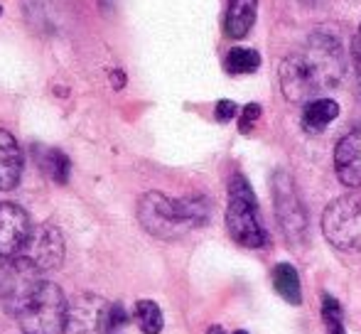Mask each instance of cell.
Listing matches in <instances>:
<instances>
[{
	"label": "cell",
	"mask_w": 361,
	"mask_h": 334,
	"mask_svg": "<svg viewBox=\"0 0 361 334\" xmlns=\"http://www.w3.org/2000/svg\"><path fill=\"white\" fill-rule=\"evenodd\" d=\"M23 150L13 133L0 128V192H13L23 177Z\"/></svg>",
	"instance_id": "cell-12"
},
{
	"label": "cell",
	"mask_w": 361,
	"mask_h": 334,
	"mask_svg": "<svg viewBox=\"0 0 361 334\" xmlns=\"http://www.w3.org/2000/svg\"><path fill=\"white\" fill-rule=\"evenodd\" d=\"M302 3H307V5H317V3H324V0H302Z\"/></svg>",
	"instance_id": "cell-24"
},
{
	"label": "cell",
	"mask_w": 361,
	"mask_h": 334,
	"mask_svg": "<svg viewBox=\"0 0 361 334\" xmlns=\"http://www.w3.org/2000/svg\"><path fill=\"white\" fill-rule=\"evenodd\" d=\"M233 334H248L246 330H238V332H233Z\"/></svg>",
	"instance_id": "cell-25"
},
{
	"label": "cell",
	"mask_w": 361,
	"mask_h": 334,
	"mask_svg": "<svg viewBox=\"0 0 361 334\" xmlns=\"http://www.w3.org/2000/svg\"><path fill=\"white\" fill-rule=\"evenodd\" d=\"M42 271L27 256H13L0 263V307L18 317L42 287Z\"/></svg>",
	"instance_id": "cell-6"
},
{
	"label": "cell",
	"mask_w": 361,
	"mask_h": 334,
	"mask_svg": "<svg viewBox=\"0 0 361 334\" xmlns=\"http://www.w3.org/2000/svg\"><path fill=\"white\" fill-rule=\"evenodd\" d=\"M207 334H226V332H224V327L214 325V327H209V332H207Z\"/></svg>",
	"instance_id": "cell-23"
},
{
	"label": "cell",
	"mask_w": 361,
	"mask_h": 334,
	"mask_svg": "<svg viewBox=\"0 0 361 334\" xmlns=\"http://www.w3.org/2000/svg\"><path fill=\"white\" fill-rule=\"evenodd\" d=\"M334 170L342 185L359 190L361 187V130L347 133L334 148Z\"/></svg>",
	"instance_id": "cell-11"
},
{
	"label": "cell",
	"mask_w": 361,
	"mask_h": 334,
	"mask_svg": "<svg viewBox=\"0 0 361 334\" xmlns=\"http://www.w3.org/2000/svg\"><path fill=\"white\" fill-rule=\"evenodd\" d=\"M111 302L94 292H81L69 300L64 334H109Z\"/></svg>",
	"instance_id": "cell-8"
},
{
	"label": "cell",
	"mask_w": 361,
	"mask_h": 334,
	"mask_svg": "<svg viewBox=\"0 0 361 334\" xmlns=\"http://www.w3.org/2000/svg\"><path fill=\"white\" fill-rule=\"evenodd\" d=\"M30 214L20 204L0 202V258L20 256L32 236Z\"/></svg>",
	"instance_id": "cell-9"
},
{
	"label": "cell",
	"mask_w": 361,
	"mask_h": 334,
	"mask_svg": "<svg viewBox=\"0 0 361 334\" xmlns=\"http://www.w3.org/2000/svg\"><path fill=\"white\" fill-rule=\"evenodd\" d=\"M261 113H263V109L258 104L243 106V109H241V118H238V130H241V133H251L253 125H256V120L261 118Z\"/></svg>",
	"instance_id": "cell-20"
},
{
	"label": "cell",
	"mask_w": 361,
	"mask_h": 334,
	"mask_svg": "<svg viewBox=\"0 0 361 334\" xmlns=\"http://www.w3.org/2000/svg\"><path fill=\"white\" fill-rule=\"evenodd\" d=\"M344 69L347 59H344L342 39L327 30H317L283 59L278 79L288 101L310 104L312 99H319V94L339 86Z\"/></svg>",
	"instance_id": "cell-1"
},
{
	"label": "cell",
	"mask_w": 361,
	"mask_h": 334,
	"mask_svg": "<svg viewBox=\"0 0 361 334\" xmlns=\"http://www.w3.org/2000/svg\"><path fill=\"white\" fill-rule=\"evenodd\" d=\"M339 116V104L332 99H312L310 104H305L302 111V128L307 133H322L329 123Z\"/></svg>",
	"instance_id": "cell-15"
},
{
	"label": "cell",
	"mask_w": 361,
	"mask_h": 334,
	"mask_svg": "<svg viewBox=\"0 0 361 334\" xmlns=\"http://www.w3.org/2000/svg\"><path fill=\"white\" fill-rule=\"evenodd\" d=\"M0 13H3V8H0Z\"/></svg>",
	"instance_id": "cell-27"
},
{
	"label": "cell",
	"mask_w": 361,
	"mask_h": 334,
	"mask_svg": "<svg viewBox=\"0 0 361 334\" xmlns=\"http://www.w3.org/2000/svg\"><path fill=\"white\" fill-rule=\"evenodd\" d=\"M32 155H35V160H37L39 170H42L49 180L57 182V185H67L69 175H72V163H69V158L62 150L37 143V145H32Z\"/></svg>",
	"instance_id": "cell-14"
},
{
	"label": "cell",
	"mask_w": 361,
	"mask_h": 334,
	"mask_svg": "<svg viewBox=\"0 0 361 334\" xmlns=\"http://www.w3.org/2000/svg\"><path fill=\"white\" fill-rule=\"evenodd\" d=\"M258 0H228L224 30L231 39H243L256 23Z\"/></svg>",
	"instance_id": "cell-13"
},
{
	"label": "cell",
	"mask_w": 361,
	"mask_h": 334,
	"mask_svg": "<svg viewBox=\"0 0 361 334\" xmlns=\"http://www.w3.org/2000/svg\"><path fill=\"white\" fill-rule=\"evenodd\" d=\"M23 256H27L42 273L59 271L64 263V236L54 224H39L32 229Z\"/></svg>",
	"instance_id": "cell-10"
},
{
	"label": "cell",
	"mask_w": 361,
	"mask_h": 334,
	"mask_svg": "<svg viewBox=\"0 0 361 334\" xmlns=\"http://www.w3.org/2000/svg\"><path fill=\"white\" fill-rule=\"evenodd\" d=\"M354 59H357V72H359V82H361V25H359L357 39H354Z\"/></svg>",
	"instance_id": "cell-22"
},
{
	"label": "cell",
	"mask_w": 361,
	"mask_h": 334,
	"mask_svg": "<svg viewBox=\"0 0 361 334\" xmlns=\"http://www.w3.org/2000/svg\"><path fill=\"white\" fill-rule=\"evenodd\" d=\"M322 231L339 251H361V197L344 194L327 204L322 214Z\"/></svg>",
	"instance_id": "cell-7"
},
{
	"label": "cell",
	"mask_w": 361,
	"mask_h": 334,
	"mask_svg": "<svg viewBox=\"0 0 361 334\" xmlns=\"http://www.w3.org/2000/svg\"><path fill=\"white\" fill-rule=\"evenodd\" d=\"M226 229L231 239L246 249H263L268 244V234L258 214L256 194L243 175H233L228 180Z\"/></svg>",
	"instance_id": "cell-3"
},
{
	"label": "cell",
	"mask_w": 361,
	"mask_h": 334,
	"mask_svg": "<svg viewBox=\"0 0 361 334\" xmlns=\"http://www.w3.org/2000/svg\"><path fill=\"white\" fill-rule=\"evenodd\" d=\"M111 3V0H101V5H109Z\"/></svg>",
	"instance_id": "cell-26"
},
{
	"label": "cell",
	"mask_w": 361,
	"mask_h": 334,
	"mask_svg": "<svg viewBox=\"0 0 361 334\" xmlns=\"http://www.w3.org/2000/svg\"><path fill=\"white\" fill-rule=\"evenodd\" d=\"M322 322L327 334H347V330H344V310L339 300H334L332 295L322 297Z\"/></svg>",
	"instance_id": "cell-19"
},
{
	"label": "cell",
	"mask_w": 361,
	"mask_h": 334,
	"mask_svg": "<svg viewBox=\"0 0 361 334\" xmlns=\"http://www.w3.org/2000/svg\"><path fill=\"white\" fill-rule=\"evenodd\" d=\"M212 204L207 197H172L162 192H147L138 202V221L150 236L162 241H175L200 229L209 221Z\"/></svg>",
	"instance_id": "cell-2"
},
{
	"label": "cell",
	"mask_w": 361,
	"mask_h": 334,
	"mask_svg": "<svg viewBox=\"0 0 361 334\" xmlns=\"http://www.w3.org/2000/svg\"><path fill=\"white\" fill-rule=\"evenodd\" d=\"M224 67H226V72L233 74V77L253 74L258 67H261V54L251 47H233V49H228Z\"/></svg>",
	"instance_id": "cell-17"
},
{
	"label": "cell",
	"mask_w": 361,
	"mask_h": 334,
	"mask_svg": "<svg viewBox=\"0 0 361 334\" xmlns=\"http://www.w3.org/2000/svg\"><path fill=\"white\" fill-rule=\"evenodd\" d=\"M236 113H238V106L233 104V101L221 99V101H219V104H216L214 116H216V120H219V123H228V120H231Z\"/></svg>",
	"instance_id": "cell-21"
},
{
	"label": "cell",
	"mask_w": 361,
	"mask_h": 334,
	"mask_svg": "<svg viewBox=\"0 0 361 334\" xmlns=\"http://www.w3.org/2000/svg\"><path fill=\"white\" fill-rule=\"evenodd\" d=\"M133 317H135L138 327L145 334H160L162 325H165V320H162V310L157 307V302H152V300H138V302H135Z\"/></svg>",
	"instance_id": "cell-18"
},
{
	"label": "cell",
	"mask_w": 361,
	"mask_h": 334,
	"mask_svg": "<svg viewBox=\"0 0 361 334\" xmlns=\"http://www.w3.org/2000/svg\"><path fill=\"white\" fill-rule=\"evenodd\" d=\"M69 302L57 283H42L35 297L18 315L23 334H64Z\"/></svg>",
	"instance_id": "cell-4"
},
{
	"label": "cell",
	"mask_w": 361,
	"mask_h": 334,
	"mask_svg": "<svg viewBox=\"0 0 361 334\" xmlns=\"http://www.w3.org/2000/svg\"><path fill=\"white\" fill-rule=\"evenodd\" d=\"M273 206L276 219L293 251H302L307 246V211H305L302 197H300L295 180L286 170L273 175Z\"/></svg>",
	"instance_id": "cell-5"
},
{
	"label": "cell",
	"mask_w": 361,
	"mask_h": 334,
	"mask_svg": "<svg viewBox=\"0 0 361 334\" xmlns=\"http://www.w3.org/2000/svg\"><path fill=\"white\" fill-rule=\"evenodd\" d=\"M273 287L276 292L290 305H300L302 302V287H300V276L295 266L290 263H278L273 268Z\"/></svg>",
	"instance_id": "cell-16"
}]
</instances>
